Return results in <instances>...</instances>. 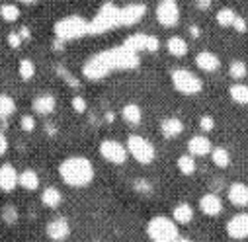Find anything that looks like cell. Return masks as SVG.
<instances>
[{"instance_id": "cell-1", "label": "cell", "mask_w": 248, "mask_h": 242, "mask_svg": "<svg viewBox=\"0 0 248 242\" xmlns=\"http://www.w3.org/2000/svg\"><path fill=\"white\" fill-rule=\"evenodd\" d=\"M141 65L139 53L131 51L125 45H117L106 51H100L84 60L82 65V76L86 80H102L117 71H135Z\"/></svg>"}, {"instance_id": "cell-2", "label": "cell", "mask_w": 248, "mask_h": 242, "mask_svg": "<svg viewBox=\"0 0 248 242\" xmlns=\"http://www.w3.org/2000/svg\"><path fill=\"white\" fill-rule=\"evenodd\" d=\"M59 176L63 180V184H67L69 188H86L92 184L96 170L90 158L77 154V156H67L59 164Z\"/></svg>"}, {"instance_id": "cell-3", "label": "cell", "mask_w": 248, "mask_h": 242, "mask_svg": "<svg viewBox=\"0 0 248 242\" xmlns=\"http://www.w3.org/2000/svg\"><path fill=\"white\" fill-rule=\"evenodd\" d=\"M53 33H55V39L63 43L77 41V39H82L84 35H90V22L78 14H71L53 24Z\"/></svg>"}, {"instance_id": "cell-4", "label": "cell", "mask_w": 248, "mask_h": 242, "mask_svg": "<svg viewBox=\"0 0 248 242\" xmlns=\"http://www.w3.org/2000/svg\"><path fill=\"white\" fill-rule=\"evenodd\" d=\"M147 236L151 242H176L180 238L178 223L166 215H155L147 223Z\"/></svg>"}, {"instance_id": "cell-5", "label": "cell", "mask_w": 248, "mask_h": 242, "mask_svg": "<svg viewBox=\"0 0 248 242\" xmlns=\"http://www.w3.org/2000/svg\"><path fill=\"white\" fill-rule=\"evenodd\" d=\"M119 10H121V6L109 2V0L104 2L98 8V12L94 14V18L90 20V35H102L106 31L121 28L119 26Z\"/></svg>"}, {"instance_id": "cell-6", "label": "cell", "mask_w": 248, "mask_h": 242, "mask_svg": "<svg viewBox=\"0 0 248 242\" xmlns=\"http://www.w3.org/2000/svg\"><path fill=\"white\" fill-rule=\"evenodd\" d=\"M125 147H127L129 156H131L135 162L143 164V166L153 164L155 158H156V149H155V145H153L147 137H143V135H129L127 141H125Z\"/></svg>"}, {"instance_id": "cell-7", "label": "cell", "mask_w": 248, "mask_h": 242, "mask_svg": "<svg viewBox=\"0 0 248 242\" xmlns=\"http://www.w3.org/2000/svg\"><path fill=\"white\" fill-rule=\"evenodd\" d=\"M170 80L174 90L184 96H198L203 90V80L188 69H174L170 75Z\"/></svg>"}, {"instance_id": "cell-8", "label": "cell", "mask_w": 248, "mask_h": 242, "mask_svg": "<svg viewBox=\"0 0 248 242\" xmlns=\"http://www.w3.org/2000/svg\"><path fill=\"white\" fill-rule=\"evenodd\" d=\"M100 151V156L109 162V164H115V166H121V164H125L127 158H129V152H127V147L115 141V139H104L98 147Z\"/></svg>"}, {"instance_id": "cell-9", "label": "cell", "mask_w": 248, "mask_h": 242, "mask_svg": "<svg viewBox=\"0 0 248 242\" xmlns=\"http://www.w3.org/2000/svg\"><path fill=\"white\" fill-rule=\"evenodd\" d=\"M155 16L162 28H174L180 22V6L176 0H160L155 8Z\"/></svg>"}, {"instance_id": "cell-10", "label": "cell", "mask_w": 248, "mask_h": 242, "mask_svg": "<svg viewBox=\"0 0 248 242\" xmlns=\"http://www.w3.org/2000/svg\"><path fill=\"white\" fill-rule=\"evenodd\" d=\"M123 45L129 47L131 51L135 53H156L160 49V39L156 35H151V33H131L125 41H123Z\"/></svg>"}, {"instance_id": "cell-11", "label": "cell", "mask_w": 248, "mask_h": 242, "mask_svg": "<svg viewBox=\"0 0 248 242\" xmlns=\"http://www.w3.org/2000/svg\"><path fill=\"white\" fill-rule=\"evenodd\" d=\"M147 16V4L145 2H129L121 6L119 10V26L121 28H131L139 24Z\"/></svg>"}, {"instance_id": "cell-12", "label": "cell", "mask_w": 248, "mask_h": 242, "mask_svg": "<svg viewBox=\"0 0 248 242\" xmlns=\"http://www.w3.org/2000/svg\"><path fill=\"white\" fill-rule=\"evenodd\" d=\"M227 234L232 240H244L248 238V213H236L227 221Z\"/></svg>"}, {"instance_id": "cell-13", "label": "cell", "mask_w": 248, "mask_h": 242, "mask_svg": "<svg viewBox=\"0 0 248 242\" xmlns=\"http://www.w3.org/2000/svg\"><path fill=\"white\" fill-rule=\"evenodd\" d=\"M45 232L53 242H65L71 236V223L65 217H55L53 221L47 223Z\"/></svg>"}, {"instance_id": "cell-14", "label": "cell", "mask_w": 248, "mask_h": 242, "mask_svg": "<svg viewBox=\"0 0 248 242\" xmlns=\"http://www.w3.org/2000/svg\"><path fill=\"white\" fill-rule=\"evenodd\" d=\"M16 186H20V172L14 164L4 162L0 166V192L10 194L16 190Z\"/></svg>"}, {"instance_id": "cell-15", "label": "cell", "mask_w": 248, "mask_h": 242, "mask_svg": "<svg viewBox=\"0 0 248 242\" xmlns=\"http://www.w3.org/2000/svg\"><path fill=\"white\" fill-rule=\"evenodd\" d=\"M227 199L236 209H244L248 205V186L242 184V182H232L227 188Z\"/></svg>"}, {"instance_id": "cell-16", "label": "cell", "mask_w": 248, "mask_h": 242, "mask_svg": "<svg viewBox=\"0 0 248 242\" xmlns=\"http://www.w3.org/2000/svg\"><path fill=\"white\" fill-rule=\"evenodd\" d=\"M200 211L203 213V215H207V217H217V215H221L223 213V199L217 196V194H213V192H209V194H203L202 197H200Z\"/></svg>"}, {"instance_id": "cell-17", "label": "cell", "mask_w": 248, "mask_h": 242, "mask_svg": "<svg viewBox=\"0 0 248 242\" xmlns=\"http://www.w3.org/2000/svg\"><path fill=\"white\" fill-rule=\"evenodd\" d=\"M196 67L203 73H215L221 67V59L211 51H200L196 55Z\"/></svg>"}, {"instance_id": "cell-18", "label": "cell", "mask_w": 248, "mask_h": 242, "mask_svg": "<svg viewBox=\"0 0 248 242\" xmlns=\"http://www.w3.org/2000/svg\"><path fill=\"white\" fill-rule=\"evenodd\" d=\"M211 151H213L211 141H209V137H205V135H194V137L188 141V152H190L192 156H196V158L207 156V154H211Z\"/></svg>"}, {"instance_id": "cell-19", "label": "cell", "mask_w": 248, "mask_h": 242, "mask_svg": "<svg viewBox=\"0 0 248 242\" xmlns=\"http://www.w3.org/2000/svg\"><path fill=\"white\" fill-rule=\"evenodd\" d=\"M55 107H57V100L53 94H39L31 102V109L37 115H51L55 111Z\"/></svg>"}, {"instance_id": "cell-20", "label": "cell", "mask_w": 248, "mask_h": 242, "mask_svg": "<svg viewBox=\"0 0 248 242\" xmlns=\"http://www.w3.org/2000/svg\"><path fill=\"white\" fill-rule=\"evenodd\" d=\"M160 133L164 139H176L184 133V121L178 117H164L160 121Z\"/></svg>"}, {"instance_id": "cell-21", "label": "cell", "mask_w": 248, "mask_h": 242, "mask_svg": "<svg viewBox=\"0 0 248 242\" xmlns=\"http://www.w3.org/2000/svg\"><path fill=\"white\" fill-rule=\"evenodd\" d=\"M166 51L172 55V57H186L188 55V51H190V45H188V41H186L184 37H180V35H172V37H168V41H166Z\"/></svg>"}, {"instance_id": "cell-22", "label": "cell", "mask_w": 248, "mask_h": 242, "mask_svg": "<svg viewBox=\"0 0 248 242\" xmlns=\"http://www.w3.org/2000/svg\"><path fill=\"white\" fill-rule=\"evenodd\" d=\"M172 219H174L178 225H190V223L194 221V207H192L190 203H186V201L178 203V205L174 207V211H172Z\"/></svg>"}, {"instance_id": "cell-23", "label": "cell", "mask_w": 248, "mask_h": 242, "mask_svg": "<svg viewBox=\"0 0 248 242\" xmlns=\"http://www.w3.org/2000/svg\"><path fill=\"white\" fill-rule=\"evenodd\" d=\"M41 203L49 209H57L61 203H63V194H61V190H57L55 186H47L41 192Z\"/></svg>"}, {"instance_id": "cell-24", "label": "cell", "mask_w": 248, "mask_h": 242, "mask_svg": "<svg viewBox=\"0 0 248 242\" xmlns=\"http://www.w3.org/2000/svg\"><path fill=\"white\" fill-rule=\"evenodd\" d=\"M121 117L129 125H139L143 121V109L137 104H125L121 107Z\"/></svg>"}, {"instance_id": "cell-25", "label": "cell", "mask_w": 248, "mask_h": 242, "mask_svg": "<svg viewBox=\"0 0 248 242\" xmlns=\"http://www.w3.org/2000/svg\"><path fill=\"white\" fill-rule=\"evenodd\" d=\"M20 186L26 192H35L39 188V174L31 168H26L20 172Z\"/></svg>"}, {"instance_id": "cell-26", "label": "cell", "mask_w": 248, "mask_h": 242, "mask_svg": "<svg viewBox=\"0 0 248 242\" xmlns=\"http://www.w3.org/2000/svg\"><path fill=\"white\" fill-rule=\"evenodd\" d=\"M176 166H178L180 174H184V176H192V174H196V170H198L196 156H192L190 152L180 154V156H178V160H176Z\"/></svg>"}, {"instance_id": "cell-27", "label": "cell", "mask_w": 248, "mask_h": 242, "mask_svg": "<svg viewBox=\"0 0 248 242\" xmlns=\"http://www.w3.org/2000/svg\"><path fill=\"white\" fill-rule=\"evenodd\" d=\"M229 96L234 104H240V106H248V84L244 82H234L231 88H229Z\"/></svg>"}, {"instance_id": "cell-28", "label": "cell", "mask_w": 248, "mask_h": 242, "mask_svg": "<svg viewBox=\"0 0 248 242\" xmlns=\"http://www.w3.org/2000/svg\"><path fill=\"white\" fill-rule=\"evenodd\" d=\"M20 6L16 2H4V4H0V18H2L4 22L8 24H14L20 20Z\"/></svg>"}, {"instance_id": "cell-29", "label": "cell", "mask_w": 248, "mask_h": 242, "mask_svg": "<svg viewBox=\"0 0 248 242\" xmlns=\"http://www.w3.org/2000/svg\"><path fill=\"white\" fill-rule=\"evenodd\" d=\"M16 113V102L8 94H0V121H6Z\"/></svg>"}, {"instance_id": "cell-30", "label": "cell", "mask_w": 248, "mask_h": 242, "mask_svg": "<svg viewBox=\"0 0 248 242\" xmlns=\"http://www.w3.org/2000/svg\"><path fill=\"white\" fill-rule=\"evenodd\" d=\"M211 162L217 168H229L231 166V152L225 147H215L211 151Z\"/></svg>"}, {"instance_id": "cell-31", "label": "cell", "mask_w": 248, "mask_h": 242, "mask_svg": "<svg viewBox=\"0 0 248 242\" xmlns=\"http://www.w3.org/2000/svg\"><path fill=\"white\" fill-rule=\"evenodd\" d=\"M236 12L232 10V8H229V6H223L217 14H215V20H217V24L221 26V28H232V24H234V20H236Z\"/></svg>"}, {"instance_id": "cell-32", "label": "cell", "mask_w": 248, "mask_h": 242, "mask_svg": "<svg viewBox=\"0 0 248 242\" xmlns=\"http://www.w3.org/2000/svg\"><path fill=\"white\" fill-rule=\"evenodd\" d=\"M229 75H231V78H234V80H244L246 75H248L246 63H244V60H240V59L231 60V63H229Z\"/></svg>"}, {"instance_id": "cell-33", "label": "cell", "mask_w": 248, "mask_h": 242, "mask_svg": "<svg viewBox=\"0 0 248 242\" xmlns=\"http://www.w3.org/2000/svg\"><path fill=\"white\" fill-rule=\"evenodd\" d=\"M18 75L22 80H31L35 76V63L31 59H22L18 65Z\"/></svg>"}, {"instance_id": "cell-34", "label": "cell", "mask_w": 248, "mask_h": 242, "mask_svg": "<svg viewBox=\"0 0 248 242\" xmlns=\"http://www.w3.org/2000/svg\"><path fill=\"white\" fill-rule=\"evenodd\" d=\"M18 217H20V215H18V209H16L14 205L8 203V205L2 207V221H4L6 225H16V223H18Z\"/></svg>"}, {"instance_id": "cell-35", "label": "cell", "mask_w": 248, "mask_h": 242, "mask_svg": "<svg viewBox=\"0 0 248 242\" xmlns=\"http://www.w3.org/2000/svg\"><path fill=\"white\" fill-rule=\"evenodd\" d=\"M20 127H22V131H26V133L35 131V117L30 115V113L22 115V117H20Z\"/></svg>"}, {"instance_id": "cell-36", "label": "cell", "mask_w": 248, "mask_h": 242, "mask_svg": "<svg viewBox=\"0 0 248 242\" xmlns=\"http://www.w3.org/2000/svg\"><path fill=\"white\" fill-rule=\"evenodd\" d=\"M200 129H202L203 133H211V131L215 129V119H213L211 115H202V117H200Z\"/></svg>"}, {"instance_id": "cell-37", "label": "cell", "mask_w": 248, "mask_h": 242, "mask_svg": "<svg viewBox=\"0 0 248 242\" xmlns=\"http://www.w3.org/2000/svg\"><path fill=\"white\" fill-rule=\"evenodd\" d=\"M71 106H73V109H75L77 113H84V111L88 109V104H86V100H84L82 96H75V98L71 100Z\"/></svg>"}, {"instance_id": "cell-38", "label": "cell", "mask_w": 248, "mask_h": 242, "mask_svg": "<svg viewBox=\"0 0 248 242\" xmlns=\"http://www.w3.org/2000/svg\"><path fill=\"white\" fill-rule=\"evenodd\" d=\"M133 188H135L139 194H151V190H153L151 182H147V180H135V182H133Z\"/></svg>"}, {"instance_id": "cell-39", "label": "cell", "mask_w": 248, "mask_h": 242, "mask_svg": "<svg viewBox=\"0 0 248 242\" xmlns=\"http://www.w3.org/2000/svg\"><path fill=\"white\" fill-rule=\"evenodd\" d=\"M232 30H234L236 33H246V30H248L246 20H244L242 16H236V20H234V24H232Z\"/></svg>"}, {"instance_id": "cell-40", "label": "cell", "mask_w": 248, "mask_h": 242, "mask_svg": "<svg viewBox=\"0 0 248 242\" xmlns=\"http://www.w3.org/2000/svg\"><path fill=\"white\" fill-rule=\"evenodd\" d=\"M22 35L18 33V31H12V33H8V45L12 47V49H20V45H22Z\"/></svg>"}, {"instance_id": "cell-41", "label": "cell", "mask_w": 248, "mask_h": 242, "mask_svg": "<svg viewBox=\"0 0 248 242\" xmlns=\"http://www.w3.org/2000/svg\"><path fill=\"white\" fill-rule=\"evenodd\" d=\"M6 151H8V139H6V135L2 131H0V156H2Z\"/></svg>"}, {"instance_id": "cell-42", "label": "cell", "mask_w": 248, "mask_h": 242, "mask_svg": "<svg viewBox=\"0 0 248 242\" xmlns=\"http://www.w3.org/2000/svg\"><path fill=\"white\" fill-rule=\"evenodd\" d=\"M196 8H200V10L211 8V0H196Z\"/></svg>"}, {"instance_id": "cell-43", "label": "cell", "mask_w": 248, "mask_h": 242, "mask_svg": "<svg viewBox=\"0 0 248 242\" xmlns=\"http://www.w3.org/2000/svg\"><path fill=\"white\" fill-rule=\"evenodd\" d=\"M18 33L22 35V39H30V37H31V30H30L28 26H22V28L18 30Z\"/></svg>"}, {"instance_id": "cell-44", "label": "cell", "mask_w": 248, "mask_h": 242, "mask_svg": "<svg viewBox=\"0 0 248 242\" xmlns=\"http://www.w3.org/2000/svg\"><path fill=\"white\" fill-rule=\"evenodd\" d=\"M188 31H190V35H192L194 39H198V37L202 35V30H200L198 26H190V28H188Z\"/></svg>"}, {"instance_id": "cell-45", "label": "cell", "mask_w": 248, "mask_h": 242, "mask_svg": "<svg viewBox=\"0 0 248 242\" xmlns=\"http://www.w3.org/2000/svg\"><path fill=\"white\" fill-rule=\"evenodd\" d=\"M45 127H47V133H49V135H55V133H57V129H55V125H53V123H47Z\"/></svg>"}, {"instance_id": "cell-46", "label": "cell", "mask_w": 248, "mask_h": 242, "mask_svg": "<svg viewBox=\"0 0 248 242\" xmlns=\"http://www.w3.org/2000/svg\"><path fill=\"white\" fill-rule=\"evenodd\" d=\"M14 2H22V4H35L39 0H14Z\"/></svg>"}, {"instance_id": "cell-47", "label": "cell", "mask_w": 248, "mask_h": 242, "mask_svg": "<svg viewBox=\"0 0 248 242\" xmlns=\"http://www.w3.org/2000/svg\"><path fill=\"white\" fill-rule=\"evenodd\" d=\"M176 242H194V240H190V238H182V236H180Z\"/></svg>"}]
</instances>
